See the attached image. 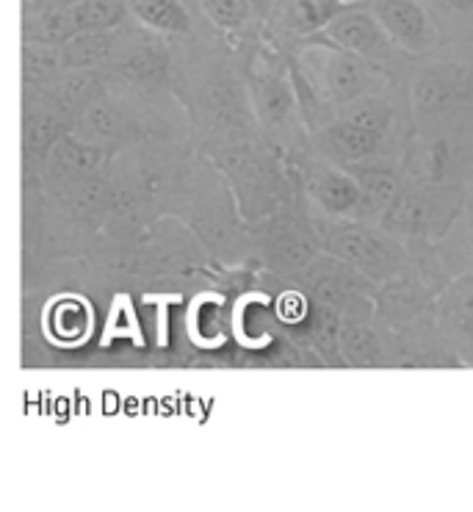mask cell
<instances>
[{
	"label": "cell",
	"instance_id": "8fae6325",
	"mask_svg": "<svg viewBox=\"0 0 473 512\" xmlns=\"http://www.w3.org/2000/svg\"><path fill=\"white\" fill-rule=\"evenodd\" d=\"M319 139L324 153L330 155L332 161H338L341 167L366 161L374 155H385V144H388V139H382L377 133L360 131L355 125L343 122L341 117H332L330 122H324Z\"/></svg>",
	"mask_w": 473,
	"mask_h": 512
},
{
	"label": "cell",
	"instance_id": "7c38bea8",
	"mask_svg": "<svg viewBox=\"0 0 473 512\" xmlns=\"http://www.w3.org/2000/svg\"><path fill=\"white\" fill-rule=\"evenodd\" d=\"M338 349L352 369H377L388 360V349L382 346L379 327L374 319H363L357 310L355 316H346L338 324Z\"/></svg>",
	"mask_w": 473,
	"mask_h": 512
},
{
	"label": "cell",
	"instance_id": "2e32d148",
	"mask_svg": "<svg viewBox=\"0 0 473 512\" xmlns=\"http://www.w3.org/2000/svg\"><path fill=\"white\" fill-rule=\"evenodd\" d=\"M429 12H438L446 20H473V0H424Z\"/></svg>",
	"mask_w": 473,
	"mask_h": 512
},
{
	"label": "cell",
	"instance_id": "e0dca14e",
	"mask_svg": "<svg viewBox=\"0 0 473 512\" xmlns=\"http://www.w3.org/2000/svg\"><path fill=\"white\" fill-rule=\"evenodd\" d=\"M468 266H471V272H473V236H471V241H468Z\"/></svg>",
	"mask_w": 473,
	"mask_h": 512
},
{
	"label": "cell",
	"instance_id": "5b68a950",
	"mask_svg": "<svg viewBox=\"0 0 473 512\" xmlns=\"http://www.w3.org/2000/svg\"><path fill=\"white\" fill-rule=\"evenodd\" d=\"M366 6L399 53L424 59L438 50V20L426 9L424 0H368Z\"/></svg>",
	"mask_w": 473,
	"mask_h": 512
},
{
	"label": "cell",
	"instance_id": "5bb4252c",
	"mask_svg": "<svg viewBox=\"0 0 473 512\" xmlns=\"http://www.w3.org/2000/svg\"><path fill=\"white\" fill-rule=\"evenodd\" d=\"M349 3H355V0H285V20L294 34H319L324 31V25Z\"/></svg>",
	"mask_w": 473,
	"mask_h": 512
},
{
	"label": "cell",
	"instance_id": "8992f818",
	"mask_svg": "<svg viewBox=\"0 0 473 512\" xmlns=\"http://www.w3.org/2000/svg\"><path fill=\"white\" fill-rule=\"evenodd\" d=\"M324 39L338 45V48L355 53L360 59L371 61V64H391L396 59V45H393L388 34L382 31L377 17L371 14L366 3H349L346 9L332 17L330 23L324 25Z\"/></svg>",
	"mask_w": 473,
	"mask_h": 512
},
{
	"label": "cell",
	"instance_id": "6da1fadb",
	"mask_svg": "<svg viewBox=\"0 0 473 512\" xmlns=\"http://www.w3.org/2000/svg\"><path fill=\"white\" fill-rule=\"evenodd\" d=\"M324 247L332 258L355 269L371 286H379L407 269V250L396 236L366 219H335L327 227Z\"/></svg>",
	"mask_w": 473,
	"mask_h": 512
},
{
	"label": "cell",
	"instance_id": "9c48e42d",
	"mask_svg": "<svg viewBox=\"0 0 473 512\" xmlns=\"http://www.w3.org/2000/svg\"><path fill=\"white\" fill-rule=\"evenodd\" d=\"M349 172L352 178L357 180V186L366 197L368 216H382L388 208H391L404 191L402 169L396 161H385V155H374V158H366V161H357V164H349Z\"/></svg>",
	"mask_w": 473,
	"mask_h": 512
},
{
	"label": "cell",
	"instance_id": "277c9868",
	"mask_svg": "<svg viewBox=\"0 0 473 512\" xmlns=\"http://www.w3.org/2000/svg\"><path fill=\"white\" fill-rule=\"evenodd\" d=\"M308 61L310 78L316 81L313 92L327 106L343 108L368 92H382V86H385L379 64L360 59L327 39H324V45L308 50Z\"/></svg>",
	"mask_w": 473,
	"mask_h": 512
},
{
	"label": "cell",
	"instance_id": "52a82bcc",
	"mask_svg": "<svg viewBox=\"0 0 473 512\" xmlns=\"http://www.w3.org/2000/svg\"><path fill=\"white\" fill-rule=\"evenodd\" d=\"M432 299L435 294L418 277H410L407 269H402L396 277L374 286L371 319L379 330L399 333L404 327H410L426 308H432Z\"/></svg>",
	"mask_w": 473,
	"mask_h": 512
},
{
	"label": "cell",
	"instance_id": "7a4b0ae2",
	"mask_svg": "<svg viewBox=\"0 0 473 512\" xmlns=\"http://www.w3.org/2000/svg\"><path fill=\"white\" fill-rule=\"evenodd\" d=\"M473 106V70L460 61H432L410 89V108L418 128H443Z\"/></svg>",
	"mask_w": 473,
	"mask_h": 512
},
{
	"label": "cell",
	"instance_id": "4fadbf2b",
	"mask_svg": "<svg viewBox=\"0 0 473 512\" xmlns=\"http://www.w3.org/2000/svg\"><path fill=\"white\" fill-rule=\"evenodd\" d=\"M343 122L355 125L360 131L377 133L382 139H388V133L393 131L396 125V106L388 95L382 92H368V95L357 97L352 103H346L343 108H338V114Z\"/></svg>",
	"mask_w": 473,
	"mask_h": 512
},
{
	"label": "cell",
	"instance_id": "3957f363",
	"mask_svg": "<svg viewBox=\"0 0 473 512\" xmlns=\"http://www.w3.org/2000/svg\"><path fill=\"white\" fill-rule=\"evenodd\" d=\"M462 208V194L443 183L404 189L402 197L379 216V227L396 239H435L443 236Z\"/></svg>",
	"mask_w": 473,
	"mask_h": 512
},
{
	"label": "cell",
	"instance_id": "30bf717a",
	"mask_svg": "<svg viewBox=\"0 0 473 512\" xmlns=\"http://www.w3.org/2000/svg\"><path fill=\"white\" fill-rule=\"evenodd\" d=\"M432 313L451 341L473 344V272L454 277L449 286L435 294Z\"/></svg>",
	"mask_w": 473,
	"mask_h": 512
},
{
	"label": "cell",
	"instance_id": "ba28073f",
	"mask_svg": "<svg viewBox=\"0 0 473 512\" xmlns=\"http://www.w3.org/2000/svg\"><path fill=\"white\" fill-rule=\"evenodd\" d=\"M308 191L319 208L332 219H366V197L352 178L349 169L335 167V164H313L308 175Z\"/></svg>",
	"mask_w": 473,
	"mask_h": 512
},
{
	"label": "cell",
	"instance_id": "9a60e30c",
	"mask_svg": "<svg viewBox=\"0 0 473 512\" xmlns=\"http://www.w3.org/2000/svg\"><path fill=\"white\" fill-rule=\"evenodd\" d=\"M208 12L213 14V20H219L222 25H238L247 20L249 3L247 0H205Z\"/></svg>",
	"mask_w": 473,
	"mask_h": 512
}]
</instances>
